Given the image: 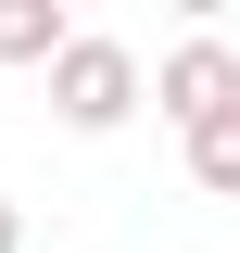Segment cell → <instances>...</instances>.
<instances>
[{"instance_id":"2","label":"cell","mask_w":240,"mask_h":253,"mask_svg":"<svg viewBox=\"0 0 240 253\" xmlns=\"http://www.w3.org/2000/svg\"><path fill=\"white\" fill-rule=\"evenodd\" d=\"M152 114H164V126H177V139H190V126H215V114H240V51H228V38H177V51H164V63H152Z\"/></svg>"},{"instance_id":"3","label":"cell","mask_w":240,"mask_h":253,"mask_svg":"<svg viewBox=\"0 0 240 253\" xmlns=\"http://www.w3.org/2000/svg\"><path fill=\"white\" fill-rule=\"evenodd\" d=\"M63 51H76V26H63L51 0H0V63H38V76H51Z\"/></svg>"},{"instance_id":"1","label":"cell","mask_w":240,"mask_h":253,"mask_svg":"<svg viewBox=\"0 0 240 253\" xmlns=\"http://www.w3.org/2000/svg\"><path fill=\"white\" fill-rule=\"evenodd\" d=\"M139 101H152L139 51H126V38H89V26H76V51L51 63V114L76 126V139H114V126L139 114Z\"/></svg>"},{"instance_id":"5","label":"cell","mask_w":240,"mask_h":253,"mask_svg":"<svg viewBox=\"0 0 240 253\" xmlns=\"http://www.w3.org/2000/svg\"><path fill=\"white\" fill-rule=\"evenodd\" d=\"M0 253H26V203H0Z\"/></svg>"},{"instance_id":"4","label":"cell","mask_w":240,"mask_h":253,"mask_svg":"<svg viewBox=\"0 0 240 253\" xmlns=\"http://www.w3.org/2000/svg\"><path fill=\"white\" fill-rule=\"evenodd\" d=\"M177 152H190V190H215V203H240V114H215V126H190Z\"/></svg>"}]
</instances>
